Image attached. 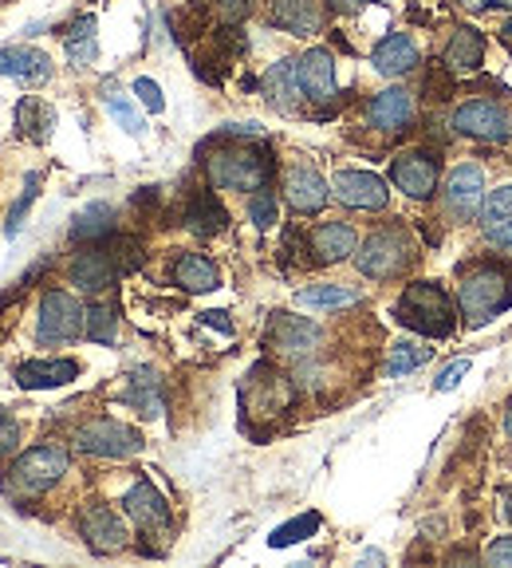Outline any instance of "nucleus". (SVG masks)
<instances>
[{
    "label": "nucleus",
    "instance_id": "obj_34",
    "mask_svg": "<svg viewBox=\"0 0 512 568\" xmlns=\"http://www.w3.org/2000/svg\"><path fill=\"white\" fill-rule=\"evenodd\" d=\"M88 339H95V344H115L119 336V320H115V308H106V304H91L88 308V332H83Z\"/></svg>",
    "mask_w": 512,
    "mask_h": 568
},
{
    "label": "nucleus",
    "instance_id": "obj_21",
    "mask_svg": "<svg viewBox=\"0 0 512 568\" xmlns=\"http://www.w3.org/2000/svg\"><path fill=\"white\" fill-rule=\"evenodd\" d=\"M265 95L280 111H296L300 106L304 88H300V75H296V60H280L265 71Z\"/></svg>",
    "mask_w": 512,
    "mask_h": 568
},
{
    "label": "nucleus",
    "instance_id": "obj_18",
    "mask_svg": "<svg viewBox=\"0 0 512 568\" xmlns=\"http://www.w3.org/2000/svg\"><path fill=\"white\" fill-rule=\"evenodd\" d=\"M371 63H375V71H379V75H390V80H398V75H410V71L418 68V44L410 40L407 32H390V36H382L379 44H375Z\"/></svg>",
    "mask_w": 512,
    "mask_h": 568
},
{
    "label": "nucleus",
    "instance_id": "obj_33",
    "mask_svg": "<svg viewBox=\"0 0 512 568\" xmlns=\"http://www.w3.org/2000/svg\"><path fill=\"white\" fill-rule=\"evenodd\" d=\"M355 301H359V293L344 288V284H316V288L300 293V304H308V308H347Z\"/></svg>",
    "mask_w": 512,
    "mask_h": 568
},
{
    "label": "nucleus",
    "instance_id": "obj_30",
    "mask_svg": "<svg viewBox=\"0 0 512 568\" xmlns=\"http://www.w3.org/2000/svg\"><path fill=\"white\" fill-rule=\"evenodd\" d=\"M186 225L197 233V237H213V233H222L225 225H229V213H225L222 202H217V197L205 190V194H197L194 202H190Z\"/></svg>",
    "mask_w": 512,
    "mask_h": 568
},
{
    "label": "nucleus",
    "instance_id": "obj_22",
    "mask_svg": "<svg viewBox=\"0 0 512 568\" xmlns=\"http://www.w3.org/2000/svg\"><path fill=\"white\" fill-rule=\"evenodd\" d=\"M311 253H316L319 265H331V261H344L355 253V230L344 222H324L311 230Z\"/></svg>",
    "mask_w": 512,
    "mask_h": 568
},
{
    "label": "nucleus",
    "instance_id": "obj_15",
    "mask_svg": "<svg viewBox=\"0 0 512 568\" xmlns=\"http://www.w3.org/2000/svg\"><path fill=\"white\" fill-rule=\"evenodd\" d=\"M126 514L139 521L142 532H166L170 529V506L166 497L158 494V489L151 486V481H134L131 489H126L123 497Z\"/></svg>",
    "mask_w": 512,
    "mask_h": 568
},
{
    "label": "nucleus",
    "instance_id": "obj_40",
    "mask_svg": "<svg viewBox=\"0 0 512 568\" xmlns=\"http://www.w3.org/2000/svg\"><path fill=\"white\" fill-rule=\"evenodd\" d=\"M134 95H139V103L146 106L151 115H162V111H166V99H162V88H158L154 80H146V75H142V80H134Z\"/></svg>",
    "mask_w": 512,
    "mask_h": 568
},
{
    "label": "nucleus",
    "instance_id": "obj_3",
    "mask_svg": "<svg viewBox=\"0 0 512 568\" xmlns=\"http://www.w3.org/2000/svg\"><path fill=\"white\" fill-rule=\"evenodd\" d=\"M458 304L473 324H485L496 312H504L512 304V273L501 265H478L461 276Z\"/></svg>",
    "mask_w": 512,
    "mask_h": 568
},
{
    "label": "nucleus",
    "instance_id": "obj_36",
    "mask_svg": "<svg viewBox=\"0 0 512 568\" xmlns=\"http://www.w3.org/2000/svg\"><path fill=\"white\" fill-rule=\"evenodd\" d=\"M316 529H319V514H304V517H296V521L280 525V529L268 537V545H273V549H284V545H296V541H304V537H311Z\"/></svg>",
    "mask_w": 512,
    "mask_h": 568
},
{
    "label": "nucleus",
    "instance_id": "obj_32",
    "mask_svg": "<svg viewBox=\"0 0 512 568\" xmlns=\"http://www.w3.org/2000/svg\"><path fill=\"white\" fill-rule=\"evenodd\" d=\"M126 403H134V407L142 410L146 418H154V415H162V395H158V379L154 375H146V372H134L131 375V390H126Z\"/></svg>",
    "mask_w": 512,
    "mask_h": 568
},
{
    "label": "nucleus",
    "instance_id": "obj_31",
    "mask_svg": "<svg viewBox=\"0 0 512 568\" xmlns=\"http://www.w3.org/2000/svg\"><path fill=\"white\" fill-rule=\"evenodd\" d=\"M63 48H68V60L80 63V68L95 63V55H99L95 17H80V20H75V24L68 28V36H63Z\"/></svg>",
    "mask_w": 512,
    "mask_h": 568
},
{
    "label": "nucleus",
    "instance_id": "obj_39",
    "mask_svg": "<svg viewBox=\"0 0 512 568\" xmlns=\"http://www.w3.org/2000/svg\"><path fill=\"white\" fill-rule=\"evenodd\" d=\"M106 111L119 119V126H123L126 134H142L146 131V123L139 119V111L131 106V99H123V95H106Z\"/></svg>",
    "mask_w": 512,
    "mask_h": 568
},
{
    "label": "nucleus",
    "instance_id": "obj_17",
    "mask_svg": "<svg viewBox=\"0 0 512 568\" xmlns=\"http://www.w3.org/2000/svg\"><path fill=\"white\" fill-rule=\"evenodd\" d=\"M80 529H83V541L95 552H119L126 545V525L115 517V509H106V506L83 509Z\"/></svg>",
    "mask_w": 512,
    "mask_h": 568
},
{
    "label": "nucleus",
    "instance_id": "obj_20",
    "mask_svg": "<svg viewBox=\"0 0 512 568\" xmlns=\"http://www.w3.org/2000/svg\"><path fill=\"white\" fill-rule=\"evenodd\" d=\"M80 375L75 359H32V364L17 367V383L24 390H44V387H63Z\"/></svg>",
    "mask_w": 512,
    "mask_h": 568
},
{
    "label": "nucleus",
    "instance_id": "obj_44",
    "mask_svg": "<svg viewBox=\"0 0 512 568\" xmlns=\"http://www.w3.org/2000/svg\"><path fill=\"white\" fill-rule=\"evenodd\" d=\"M217 4H222V12H225V17H233V20L248 12V0H217Z\"/></svg>",
    "mask_w": 512,
    "mask_h": 568
},
{
    "label": "nucleus",
    "instance_id": "obj_13",
    "mask_svg": "<svg viewBox=\"0 0 512 568\" xmlns=\"http://www.w3.org/2000/svg\"><path fill=\"white\" fill-rule=\"evenodd\" d=\"M265 344L280 355H308L319 344V328L304 316H288V312H276L273 324L265 332Z\"/></svg>",
    "mask_w": 512,
    "mask_h": 568
},
{
    "label": "nucleus",
    "instance_id": "obj_45",
    "mask_svg": "<svg viewBox=\"0 0 512 568\" xmlns=\"http://www.w3.org/2000/svg\"><path fill=\"white\" fill-rule=\"evenodd\" d=\"M205 324H213V328H217V332H225V336H229V332H233V324H229V320H225V312H205Z\"/></svg>",
    "mask_w": 512,
    "mask_h": 568
},
{
    "label": "nucleus",
    "instance_id": "obj_37",
    "mask_svg": "<svg viewBox=\"0 0 512 568\" xmlns=\"http://www.w3.org/2000/svg\"><path fill=\"white\" fill-rule=\"evenodd\" d=\"M248 217H253L256 230H273L276 225V197L273 190H253V197H248Z\"/></svg>",
    "mask_w": 512,
    "mask_h": 568
},
{
    "label": "nucleus",
    "instance_id": "obj_27",
    "mask_svg": "<svg viewBox=\"0 0 512 568\" xmlns=\"http://www.w3.org/2000/svg\"><path fill=\"white\" fill-rule=\"evenodd\" d=\"M485 237L501 248H512V186H501L485 197Z\"/></svg>",
    "mask_w": 512,
    "mask_h": 568
},
{
    "label": "nucleus",
    "instance_id": "obj_11",
    "mask_svg": "<svg viewBox=\"0 0 512 568\" xmlns=\"http://www.w3.org/2000/svg\"><path fill=\"white\" fill-rule=\"evenodd\" d=\"M485 205V174L481 166H458L446 182V210L458 217V222H473Z\"/></svg>",
    "mask_w": 512,
    "mask_h": 568
},
{
    "label": "nucleus",
    "instance_id": "obj_48",
    "mask_svg": "<svg viewBox=\"0 0 512 568\" xmlns=\"http://www.w3.org/2000/svg\"><path fill=\"white\" fill-rule=\"evenodd\" d=\"M504 430L512 435V403H509V410H504Z\"/></svg>",
    "mask_w": 512,
    "mask_h": 568
},
{
    "label": "nucleus",
    "instance_id": "obj_29",
    "mask_svg": "<svg viewBox=\"0 0 512 568\" xmlns=\"http://www.w3.org/2000/svg\"><path fill=\"white\" fill-rule=\"evenodd\" d=\"M481 60H485V40H481V32H473V28H458L453 40H450V48H446V68L469 75V71L481 68Z\"/></svg>",
    "mask_w": 512,
    "mask_h": 568
},
{
    "label": "nucleus",
    "instance_id": "obj_24",
    "mask_svg": "<svg viewBox=\"0 0 512 568\" xmlns=\"http://www.w3.org/2000/svg\"><path fill=\"white\" fill-rule=\"evenodd\" d=\"M0 75H12V80H48L52 75V60L35 48H0Z\"/></svg>",
    "mask_w": 512,
    "mask_h": 568
},
{
    "label": "nucleus",
    "instance_id": "obj_47",
    "mask_svg": "<svg viewBox=\"0 0 512 568\" xmlns=\"http://www.w3.org/2000/svg\"><path fill=\"white\" fill-rule=\"evenodd\" d=\"M504 517H509V521H512V489H509V494H504Z\"/></svg>",
    "mask_w": 512,
    "mask_h": 568
},
{
    "label": "nucleus",
    "instance_id": "obj_16",
    "mask_svg": "<svg viewBox=\"0 0 512 568\" xmlns=\"http://www.w3.org/2000/svg\"><path fill=\"white\" fill-rule=\"evenodd\" d=\"M367 123L387 134L407 131V126L414 123V99H410V91H402V88L379 91V95L371 99V106H367Z\"/></svg>",
    "mask_w": 512,
    "mask_h": 568
},
{
    "label": "nucleus",
    "instance_id": "obj_46",
    "mask_svg": "<svg viewBox=\"0 0 512 568\" xmlns=\"http://www.w3.org/2000/svg\"><path fill=\"white\" fill-rule=\"evenodd\" d=\"M478 4H481V9H493V4H496V9H512V0H478Z\"/></svg>",
    "mask_w": 512,
    "mask_h": 568
},
{
    "label": "nucleus",
    "instance_id": "obj_1",
    "mask_svg": "<svg viewBox=\"0 0 512 568\" xmlns=\"http://www.w3.org/2000/svg\"><path fill=\"white\" fill-rule=\"evenodd\" d=\"M395 316H398V324H407L410 332H422V336H430V339L450 336L453 324H458L450 296L430 281L407 284V293L398 296Z\"/></svg>",
    "mask_w": 512,
    "mask_h": 568
},
{
    "label": "nucleus",
    "instance_id": "obj_12",
    "mask_svg": "<svg viewBox=\"0 0 512 568\" xmlns=\"http://www.w3.org/2000/svg\"><path fill=\"white\" fill-rule=\"evenodd\" d=\"M284 197L296 213H319L327 205V182L308 162H291L284 170Z\"/></svg>",
    "mask_w": 512,
    "mask_h": 568
},
{
    "label": "nucleus",
    "instance_id": "obj_4",
    "mask_svg": "<svg viewBox=\"0 0 512 568\" xmlns=\"http://www.w3.org/2000/svg\"><path fill=\"white\" fill-rule=\"evenodd\" d=\"M355 265L371 281H395L398 273H407L414 265V245L402 230H379L362 241V248L355 253Z\"/></svg>",
    "mask_w": 512,
    "mask_h": 568
},
{
    "label": "nucleus",
    "instance_id": "obj_9",
    "mask_svg": "<svg viewBox=\"0 0 512 568\" xmlns=\"http://www.w3.org/2000/svg\"><path fill=\"white\" fill-rule=\"evenodd\" d=\"M331 190L347 210H382L390 202L387 182L379 174H367V170H339Z\"/></svg>",
    "mask_w": 512,
    "mask_h": 568
},
{
    "label": "nucleus",
    "instance_id": "obj_5",
    "mask_svg": "<svg viewBox=\"0 0 512 568\" xmlns=\"http://www.w3.org/2000/svg\"><path fill=\"white\" fill-rule=\"evenodd\" d=\"M83 332H88L83 304L71 293H63V288L44 293V301H40V328H35L40 344H68V339H80Z\"/></svg>",
    "mask_w": 512,
    "mask_h": 568
},
{
    "label": "nucleus",
    "instance_id": "obj_28",
    "mask_svg": "<svg viewBox=\"0 0 512 568\" xmlns=\"http://www.w3.org/2000/svg\"><path fill=\"white\" fill-rule=\"evenodd\" d=\"M52 126H55V111L44 106V99L24 95L17 103V131L24 134L28 142H48L52 139Z\"/></svg>",
    "mask_w": 512,
    "mask_h": 568
},
{
    "label": "nucleus",
    "instance_id": "obj_50",
    "mask_svg": "<svg viewBox=\"0 0 512 568\" xmlns=\"http://www.w3.org/2000/svg\"><path fill=\"white\" fill-rule=\"evenodd\" d=\"M509 32H512V28H509Z\"/></svg>",
    "mask_w": 512,
    "mask_h": 568
},
{
    "label": "nucleus",
    "instance_id": "obj_19",
    "mask_svg": "<svg viewBox=\"0 0 512 568\" xmlns=\"http://www.w3.org/2000/svg\"><path fill=\"white\" fill-rule=\"evenodd\" d=\"M119 265L106 248H83L80 257L71 261V284H80L83 293H103L106 284L115 281Z\"/></svg>",
    "mask_w": 512,
    "mask_h": 568
},
{
    "label": "nucleus",
    "instance_id": "obj_43",
    "mask_svg": "<svg viewBox=\"0 0 512 568\" xmlns=\"http://www.w3.org/2000/svg\"><path fill=\"white\" fill-rule=\"evenodd\" d=\"M485 560L493 568H512V537H496V541L489 545Z\"/></svg>",
    "mask_w": 512,
    "mask_h": 568
},
{
    "label": "nucleus",
    "instance_id": "obj_7",
    "mask_svg": "<svg viewBox=\"0 0 512 568\" xmlns=\"http://www.w3.org/2000/svg\"><path fill=\"white\" fill-rule=\"evenodd\" d=\"M75 450L95 454V458H131L142 450L139 430L115 423V418H91L88 426L75 430Z\"/></svg>",
    "mask_w": 512,
    "mask_h": 568
},
{
    "label": "nucleus",
    "instance_id": "obj_8",
    "mask_svg": "<svg viewBox=\"0 0 512 568\" xmlns=\"http://www.w3.org/2000/svg\"><path fill=\"white\" fill-rule=\"evenodd\" d=\"M453 131L478 142H509L512 115L493 99H469L453 111Z\"/></svg>",
    "mask_w": 512,
    "mask_h": 568
},
{
    "label": "nucleus",
    "instance_id": "obj_26",
    "mask_svg": "<svg viewBox=\"0 0 512 568\" xmlns=\"http://www.w3.org/2000/svg\"><path fill=\"white\" fill-rule=\"evenodd\" d=\"M174 281L182 284L186 293H213V288L222 284V273H217V265H213L209 257H202V253H186V257H177Z\"/></svg>",
    "mask_w": 512,
    "mask_h": 568
},
{
    "label": "nucleus",
    "instance_id": "obj_10",
    "mask_svg": "<svg viewBox=\"0 0 512 568\" xmlns=\"http://www.w3.org/2000/svg\"><path fill=\"white\" fill-rule=\"evenodd\" d=\"M390 178L407 197H430L438 190V159L430 151H407L390 162Z\"/></svg>",
    "mask_w": 512,
    "mask_h": 568
},
{
    "label": "nucleus",
    "instance_id": "obj_25",
    "mask_svg": "<svg viewBox=\"0 0 512 568\" xmlns=\"http://www.w3.org/2000/svg\"><path fill=\"white\" fill-rule=\"evenodd\" d=\"M111 230H115V210H111L106 202L83 205V210L71 217V241H83V245L111 237Z\"/></svg>",
    "mask_w": 512,
    "mask_h": 568
},
{
    "label": "nucleus",
    "instance_id": "obj_38",
    "mask_svg": "<svg viewBox=\"0 0 512 568\" xmlns=\"http://www.w3.org/2000/svg\"><path fill=\"white\" fill-rule=\"evenodd\" d=\"M35 186H40V174H28L24 194H20V202L12 205V213H9V225H4V237H17V233H20V225H24L28 210H32V202H35Z\"/></svg>",
    "mask_w": 512,
    "mask_h": 568
},
{
    "label": "nucleus",
    "instance_id": "obj_42",
    "mask_svg": "<svg viewBox=\"0 0 512 568\" xmlns=\"http://www.w3.org/2000/svg\"><path fill=\"white\" fill-rule=\"evenodd\" d=\"M469 375V359H453L450 367H446L442 375H438V383H433V390H453L461 379Z\"/></svg>",
    "mask_w": 512,
    "mask_h": 568
},
{
    "label": "nucleus",
    "instance_id": "obj_6",
    "mask_svg": "<svg viewBox=\"0 0 512 568\" xmlns=\"http://www.w3.org/2000/svg\"><path fill=\"white\" fill-rule=\"evenodd\" d=\"M63 470H68V454H63L60 446H35V450H28L9 470L12 474L9 489L20 497H35V494H44V489H52Z\"/></svg>",
    "mask_w": 512,
    "mask_h": 568
},
{
    "label": "nucleus",
    "instance_id": "obj_49",
    "mask_svg": "<svg viewBox=\"0 0 512 568\" xmlns=\"http://www.w3.org/2000/svg\"><path fill=\"white\" fill-rule=\"evenodd\" d=\"M367 4H390V0H367Z\"/></svg>",
    "mask_w": 512,
    "mask_h": 568
},
{
    "label": "nucleus",
    "instance_id": "obj_2",
    "mask_svg": "<svg viewBox=\"0 0 512 568\" xmlns=\"http://www.w3.org/2000/svg\"><path fill=\"white\" fill-rule=\"evenodd\" d=\"M205 174L217 190H265L268 178H273V162L260 146H225V151H213L205 159Z\"/></svg>",
    "mask_w": 512,
    "mask_h": 568
},
{
    "label": "nucleus",
    "instance_id": "obj_41",
    "mask_svg": "<svg viewBox=\"0 0 512 568\" xmlns=\"http://www.w3.org/2000/svg\"><path fill=\"white\" fill-rule=\"evenodd\" d=\"M17 438H20V430H17V423H12V415L9 410H0V462L17 450Z\"/></svg>",
    "mask_w": 512,
    "mask_h": 568
},
{
    "label": "nucleus",
    "instance_id": "obj_14",
    "mask_svg": "<svg viewBox=\"0 0 512 568\" xmlns=\"http://www.w3.org/2000/svg\"><path fill=\"white\" fill-rule=\"evenodd\" d=\"M296 75L311 103H331L336 99V60L327 48H311L296 60Z\"/></svg>",
    "mask_w": 512,
    "mask_h": 568
},
{
    "label": "nucleus",
    "instance_id": "obj_23",
    "mask_svg": "<svg viewBox=\"0 0 512 568\" xmlns=\"http://www.w3.org/2000/svg\"><path fill=\"white\" fill-rule=\"evenodd\" d=\"M273 24L291 36H311L319 32V4L316 0H273Z\"/></svg>",
    "mask_w": 512,
    "mask_h": 568
},
{
    "label": "nucleus",
    "instance_id": "obj_35",
    "mask_svg": "<svg viewBox=\"0 0 512 568\" xmlns=\"http://www.w3.org/2000/svg\"><path fill=\"white\" fill-rule=\"evenodd\" d=\"M430 359V347H418V344H395L390 347V359H387V375L398 379V375H410L414 367H422Z\"/></svg>",
    "mask_w": 512,
    "mask_h": 568
}]
</instances>
